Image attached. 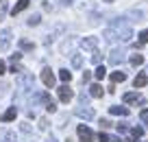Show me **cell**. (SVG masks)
<instances>
[{"label":"cell","instance_id":"obj_1","mask_svg":"<svg viewBox=\"0 0 148 142\" xmlns=\"http://www.w3.org/2000/svg\"><path fill=\"white\" fill-rule=\"evenodd\" d=\"M111 28L118 33V37H120V39H131V35H133L131 26L124 22V20H113V22H111Z\"/></svg>","mask_w":148,"mask_h":142},{"label":"cell","instance_id":"obj_2","mask_svg":"<svg viewBox=\"0 0 148 142\" xmlns=\"http://www.w3.org/2000/svg\"><path fill=\"white\" fill-rule=\"evenodd\" d=\"M122 98H124L126 105H142V103L146 101V98H144V94H139V92H126Z\"/></svg>","mask_w":148,"mask_h":142},{"label":"cell","instance_id":"obj_3","mask_svg":"<svg viewBox=\"0 0 148 142\" xmlns=\"http://www.w3.org/2000/svg\"><path fill=\"white\" fill-rule=\"evenodd\" d=\"M76 133H79L81 142H94V131L87 125H79V127H76Z\"/></svg>","mask_w":148,"mask_h":142},{"label":"cell","instance_id":"obj_4","mask_svg":"<svg viewBox=\"0 0 148 142\" xmlns=\"http://www.w3.org/2000/svg\"><path fill=\"white\" fill-rule=\"evenodd\" d=\"M57 94H59V101L61 103H70L74 98V90L70 85H61L59 90H57Z\"/></svg>","mask_w":148,"mask_h":142},{"label":"cell","instance_id":"obj_5","mask_svg":"<svg viewBox=\"0 0 148 142\" xmlns=\"http://www.w3.org/2000/svg\"><path fill=\"white\" fill-rule=\"evenodd\" d=\"M42 81H44V85H46V87H55V74H52L50 68H44L42 70Z\"/></svg>","mask_w":148,"mask_h":142},{"label":"cell","instance_id":"obj_6","mask_svg":"<svg viewBox=\"0 0 148 142\" xmlns=\"http://www.w3.org/2000/svg\"><path fill=\"white\" fill-rule=\"evenodd\" d=\"M28 5H31V0H18V2H15V7L11 9V15H18V13H22L24 9H28Z\"/></svg>","mask_w":148,"mask_h":142},{"label":"cell","instance_id":"obj_7","mask_svg":"<svg viewBox=\"0 0 148 142\" xmlns=\"http://www.w3.org/2000/svg\"><path fill=\"white\" fill-rule=\"evenodd\" d=\"M109 114H113V116H129V107H124V105H111L109 107Z\"/></svg>","mask_w":148,"mask_h":142},{"label":"cell","instance_id":"obj_8","mask_svg":"<svg viewBox=\"0 0 148 142\" xmlns=\"http://www.w3.org/2000/svg\"><path fill=\"white\" fill-rule=\"evenodd\" d=\"M0 142H15V133L11 129H0Z\"/></svg>","mask_w":148,"mask_h":142},{"label":"cell","instance_id":"obj_9","mask_svg":"<svg viewBox=\"0 0 148 142\" xmlns=\"http://www.w3.org/2000/svg\"><path fill=\"white\" fill-rule=\"evenodd\" d=\"M15 116H18V109H15V107H9L5 114L0 116V120H2V123H11V120H15Z\"/></svg>","mask_w":148,"mask_h":142},{"label":"cell","instance_id":"obj_10","mask_svg":"<svg viewBox=\"0 0 148 142\" xmlns=\"http://www.w3.org/2000/svg\"><path fill=\"white\" fill-rule=\"evenodd\" d=\"M81 46H83V48H89V51H96L98 48V39L96 37H85V39L81 42Z\"/></svg>","mask_w":148,"mask_h":142},{"label":"cell","instance_id":"obj_11","mask_svg":"<svg viewBox=\"0 0 148 142\" xmlns=\"http://www.w3.org/2000/svg\"><path fill=\"white\" fill-rule=\"evenodd\" d=\"M146 83H148V77H146V72H139L137 77L133 79V85H135V87H144Z\"/></svg>","mask_w":148,"mask_h":142},{"label":"cell","instance_id":"obj_12","mask_svg":"<svg viewBox=\"0 0 148 142\" xmlns=\"http://www.w3.org/2000/svg\"><path fill=\"white\" fill-rule=\"evenodd\" d=\"M89 94H92L94 98H100L102 94H105V90H102L98 83H92V85H89Z\"/></svg>","mask_w":148,"mask_h":142},{"label":"cell","instance_id":"obj_13","mask_svg":"<svg viewBox=\"0 0 148 142\" xmlns=\"http://www.w3.org/2000/svg\"><path fill=\"white\" fill-rule=\"evenodd\" d=\"M76 114L83 116V118H94V116H96V112H94V109H87V107H81V109H76Z\"/></svg>","mask_w":148,"mask_h":142},{"label":"cell","instance_id":"obj_14","mask_svg":"<svg viewBox=\"0 0 148 142\" xmlns=\"http://www.w3.org/2000/svg\"><path fill=\"white\" fill-rule=\"evenodd\" d=\"M9 37H11L9 31H2V33H0V48H7V46H9Z\"/></svg>","mask_w":148,"mask_h":142},{"label":"cell","instance_id":"obj_15","mask_svg":"<svg viewBox=\"0 0 148 142\" xmlns=\"http://www.w3.org/2000/svg\"><path fill=\"white\" fill-rule=\"evenodd\" d=\"M124 79H126L124 72H111V83H120V81H124Z\"/></svg>","mask_w":148,"mask_h":142},{"label":"cell","instance_id":"obj_16","mask_svg":"<svg viewBox=\"0 0 148 142\" xmlns=\"http://www.w3.org/2000/svg\"><path fill=\"white\" fill-rule=\"evenodd\" d=\"M131 64H133V66H142L144 64V55H131Z\"/></svg>","mask_w":148,"mask_h":142},{"label":"cell","instance_id":"obj_17","mask_svg":"<svg viewBox=\"0 0 148 142\" xmlns=\"http://www.w3.org/2000/svg\"><path fill=\"white\" fill-rule=\"evenodd\" d=\"M59 79H61V81H65V83H68L70 79H72V72H70V70H59Z\"/></svg>","mask_w":148,"mask_h":142},{"label":"cell","instance_id":"obj_18","mask_svg":"<svg viewBox=\"0 0 148 142\" xmlns=\"http://www.w3.org/2000/svg\"><path fill=\"white\" fill-rule=\"evenodd\" d=\"M96 79H105L107 77V70H105V66H96Z\"/></svg>","mask_w":148,"mask_h":142},{"label":"cell","instance_id":"obj_19","mask_svg":"<svg viewBox=\"0 0 148 142\" xmlns=\"http://www.w3.org/2000/svg\"><path fill=\"white\" fill-rule=\"evenodd\" d=\"M146 42H148V28H146V31H142V33H139V39H137V44H139V46H144Z\"/></svg>","mask_w":148,"mask_h":142},{"label":"cell","instance_id":"obj_20","mask_svg":"<svg viewBox=\"0 0 148 142\" xmlns=\"http://www.w3.org/2000/svg\"><path fill=\"white\" fill-rule=\"evenodd\" d=\"M131 136H133V138H142L144 136V129L142 127H133V129H131Z\"/></svg>","mask_w":148,"mask_h":142},{"label":"cell","instance_id":"obj_21","mask_svg":"<svg viewBox=\"0 0 148 142\" xmlns=\"http://www.w3.org/2000/svg\"><path fill=\"white\" fill-rule=\"evenodd\" d=\"M96 138H98L100 142H109V140H111V136H109V133H105V131H100V133H98Z\"/></svg>","mask_w":148,"mask_h":142},{"label":"cell","instance_id":"obj_22","mask_svg":"<svg viewBox=\"0 0 148 142\" xmlns=\"http://www.w3.org/2000/svg\"><path fill=\"white\" fill-rule=\"evenodd\" d=\"M20 46H22L24 51H33V48H35V46H33L31 42H24V39H20Z\"/></svg>","mask_w":148,"mask_h":142},{"label":"cell","instance_id":"obj_23","mask_svg":"<svg viewBox=\"0 0 148 142\" xmlns=\"http://www.w3.org/2000/svg\"><path fill=\"white\" fill-rule=\"evenodd\" d=\"M72 66H74V68H81V66H83V59H81L79 55H76V57H72Z\"/></svg>","mask_w":148,"mask_h":142},{"label":"cell","instance_id":"obj_24","mask_svg":"<svg viewBox=\"0 0 148 142\" xmlns=\"http://www.w3.org/2000/svg\"><path fill=\"white\" fill-rule=\"evenodd\" d=\"M109 59L113 61V64H118V61H122V53H120V51H116V53H113V57H109Z\"/></svg>","mask_w":148,"mask_h":142},{"label":"cell","instance_id":"obj_25","mask_svg":"<svg viewBox=\"0 0 148 142\" xmlns=\"http://www.w3.org/2000/svg\"><path fill=\"white\" fill-rule=\"evenodd\" d=\"M116 129H118L120 133H129V127H126L124 123H118V125H116Z\"/></svg>","mask_w":148,"mask_h":142},{"label":"cell","instance_id":"obj_26","mask_svg":"<svg viewBox=\"0 0 148 142\" xmlns=\"http://www.w3.org/2000/svg\"><path fill=\"white\" fill-rule=\"evenodd\" d=\"M98 123H100V127H102V129H109L111 125H113V123H109V120H107V118H100V120H98Z\"/></svg>","mask_w":148,"mask_h":142},{"label":"cell","instance_id":"obj_27","mask_svg":"<svg viewBox=\"0 0 148 142\" xmlns=\"http://www.w3.org/2000/svg\"><path fill=\"white\" fill-rule=\"evenodd\" d=\"M39 129H42V131H46V129H48V120H46V118L39 120Z\"/></svg>","mask_w":148,"mask_h":142},{"label":"cell","instance_id":"obj_28","mask_svg":"<svg viewBox=\"0 0 148 142\" xmlns=\"http://www.w3.org/2000/svg\"><path fill=\"white\" fill-rule=\"evenodd\" d=\"M139 118H142L144 123H148V107H146V109H142V114H139Z\"/></svg>","mask_w":148,"mask_h":142},{"label":"cell","instance_id":"obj_29","mask_svg":"<svg viewBox=\"0 0 148 142\" xmlns=\"http://www.w3.org/2000/svg\"><path fill=\"white\" fill-rule=\"evenodd\" d=\"M37 22H39V15H33V18L31 20H28V24H31V26H35V24Z\"/></svg>","mask_w":148,"mask_h":142},{"label":"cell","instance_id":"obj_30","mask_svg":"<svg viewBox=\"0 0 148 142\" xmlns=\"http://www.w3.org/2000/svg\"><path fill=\"white\" fill-rule=\"evenodd\" d=\"M92 61H94V64H100V55H98L96 51H94V55H92Z\"/></svg>","mask_w":148,"mask_h":142},{"label":"cell","instance_id":"obj_31","mask_svg":"<svg viewBox=\"0 0 148 142\" xmlns=\"http://www.w3.org/2000/svg\"><path fill=\"white\" fill-rule=\"evenodd\" d=\"M5 72H7V64L0 59V74H5Z\"/></svg>","mask_w":148,"mask_h":142},{"label":"cell","instance_id":"obj_32","mask_svg":"<svg viewBox=\"0 0 148 142\" xmlns=\"http://www.w3.org/2000/svg\"><path fill=\"white\" fill-rule=\"evenodd\" d=\"M11 72H22V68H20V66H15V64H13V66H11Z\"/></svg>","mask_w":148,"mask_h":142},{"label":"cell","instance_id":"obj_33","mask_svg":"<svg viewBox=\"0 0 148 142\" xmlns=\"http://www.w3.org/2000/svg\"><path fill=\"white\" fill-rule=\"evenodd\" d=\"M89 79H92V72H85V74H83V81H85V83H87V81H89Z\"/></svg>","mask_w":148,"mask_h":142},{"label":"cell","instance_id":"obj_34","mask_svg":"<svg viewBox=\"0 0 148 142\" xmlns=\"http://www.w3.org/2000/svg\"><path fill=\"white\" fill-rule=\"evenodd\" d=\"M124 142H137V138H133V136H126V140Z\"/></svg>","mask_w":148,"mask_h":142},{"label":"cell","instance_id":"obj_35","mask_svg":"<svg viewBox=\"0 0 148 142\" xmlns=\"http://www.w3.org/2000/svg\"><path fill=\"white\" fill-rule=\"evenodd\" d=\"M109 142H122V140H120L118 136H111V140H109Z\"/></svg>","mask_w":148,"mask_h":142},{"label":"cell","instance_id":"obj_36","mask_svg":"<svg viewBox=\"0 0 148 142\" xmlns=\"http://www.w3.org/2000/svg\"><path fill=\"white\" fill-rule=\"evenodd\" d=\"M105 2H116V0H105Z\"/></svg>","mask_w":148,"mask_h":142},{"label":"cell","instance_id":"obj_37","mask_svg":"<svg viewBox=\"0 0 148 142\" xmlns=\"http://www.w3.org/2000/svg\"><path fill=\"white\" fill-rule=\"evenodd\" d=\"M48 142H57V140H52V138H50V140H48Z\"/></svg>","mask_w":148,"mask_h":142},{"label":"cell","instance_id":"obj_38","mask_svg":"<svg viewBox=\"0 0 148 142\" xmlns=\"http://www.w3.org/2000/svg\"><path fill=\"white\" fill-rule=\"evenodd\" d=\"M146 72H148V66H146Z\"/></svg>","mask_w":148,"mask_h":142}]
</instances>
